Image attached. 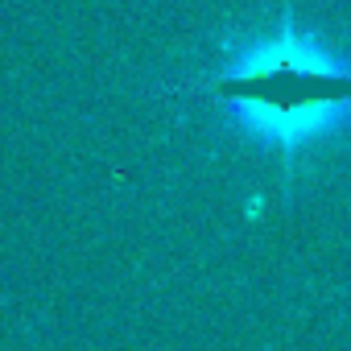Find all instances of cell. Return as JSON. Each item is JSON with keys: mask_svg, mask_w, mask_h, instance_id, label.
Segmentation results:
<instances>
[{"mask_svg": "<svg viewBox=\"0 0 351 351\" xmlns=\"http://www.w3.org/2000/svg\"><path fill=\"white\" fill-rule=\"evenodd\" d=\"M207 91L232 124L281 153L285 173L351 120V62L306 34L293 5L273 29L232 46Z\"/></svg>", "mask_w": 351, "mask_h": 351, "instance_id": "obj_1", "label": "cell"}]
</instances>
